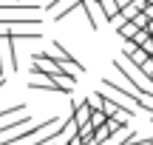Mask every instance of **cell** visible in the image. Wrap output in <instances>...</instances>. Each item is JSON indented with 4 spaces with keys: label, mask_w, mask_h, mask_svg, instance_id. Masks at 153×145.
<instances>
[{
    "label": "cell",
    "mask_w": 153,
    "mask_h": 145,
    "mask_svg": "<svg viewBox=\"0 0 153 145\" xmlns=\"http://www.w3.org/2000/svg\"><path fill=\"white\" fill-rule=\"evenodd\" d=\"M37 3H43V6H45V3H54V0H37Z\"/></svg>",
    "instance_id": "16"
},
{
    "label": "cell",
    "mask_w": 153,
    "mask_h": 145,
    "mask_svg": "<svg viewBox=\"0 0 153 145\" xmlns=\"http://www.w3.org/2000/svg\"><path fill=\"white\" fill-rule=\"evenodd\" d=\"M76 6H82V0H54V3H45L43 9L45 11H54V20L60 23V20H65V17L71 14Z\"/></svg>",
    "instance_id": "6"
},
{
    "label": "cell",
    "mask_w": 153,
    "mask_h": 145,
    "mask_svg": "<svg viewBox=\"0 0 153 145\" xmlns=\"http://www.w3.org/2000/svg\"><path fill=\"white\" fill-rule=\"evenodd\" d=\"M68 145H85V142H82V140H79V134H76V137H74V140L68 142Z\"/></svg>",
    "instance_id": "14"
},
{
    "label": "cell",
    "mask_w": 153,
    "mask_h": 145,
    "mask_svg": "<svg viewBox=\"0 0 153 145\" xmlns=\"http://www.w3.org/2000/svg\"><path fill=\"white\" fill-rule=\"evenodd\" d=\"M116 3H119L122 9H125V6H128V3H133V0H116Z\"/></svg>",
    "instance_id": "15"
},
{
    "label": "cell",
    "mask_w": 153,
    "mask_h": 145,
    "mask_svg": "<svg viewBox=\"0 0 153 145\" xmlns=\"http://www.w3.org/2000/svg\"><path fill=\"white\" fill-rule=\"evenodd\" d=\"M136 31H139V26H136L133 20H125V23H119V26H116V34H119L122 40H131Z\"/></svg>",
    "instance_id": "10"
},
{
    "label": "cell",
    "mask_w": 153,
    "mask_h": 145,
    "mask_svg": "<svg viewBox=\"0 0 153 145\" xmlns=\"http://www.w3.org/2000/svg\"><path fill=\"white\" fill-rule=\"evenodd\" d=\"M125 57H128V60L133 63V66H142V63L148 60L150 54H148V51L142 49V46H131V43H128V49H125Z\"/></svg>",
    "instance_id": "9"
},
{
    "label": "cell",
    "mask_w": 153,
    "mask_h": 145,
    "mask_svg": "<svg viewBox=\"0 0 153 145\" xmlns=\"http://www.w3.org/2000/svg\"><path fill=\"white\" fill-rule=\"evenodd\" d=\"M82 9H85V14H88V26L97 31L99 28V23L102 20H108L105 17V9H102V3L99 0H82Z\"/></svg>",
    "instance_id": "7"
},
{
    "label": "cell",
    "mask_w": 153,
    "mask_h": 145,
    "mask_svg": "<svg viewBox=\"0 0 153 145\" xmlns=\"http://www.w3.org/2000/svg\"><path fill=\"white\" fill-rule=\"evenodd\" d=\"M88 123H91L94 128H99V125H105V123H108V114H105L102 108H94V111H91V120H88Z\"/></svg>",
    "instance_id": "11"
},
{
    "label": "cell",
    "mask_w": 153,
    "mask_h": 145,
    "mask_svg": "<svg viewBox=\"0 0 153 145\" xmlns=\"http://www.w3.org/2000/svg\"><path fill=\"white\" fill-rule=\"evenodd\" d=\"M28 88H37V91H54V94H68V91L62 88L60 83H57V77L43 74V71H31V77H28Z\"/></svg>",
    "instance_id": "4"
},
{
    "label": "cell",
    "mask_w": 153,
    "mask_h": 145,
    "mask_svg": "<svg viewBox=\"0 0 153 145\" xmlns=\"http://www.w3.org/2000/svg\"><path fill=\"white\" fill-rule=\"evenodd\" d=\"M131 20L136 23L139 28H148V23H150V17H148V11H136V14H133Z\"/></svg>",
    "instance_id": "13"
},
{
    "label": "cell",
    "mask_w": 153,
    "mask_h": 145,
    "mask_svg": "<svg viewBox=\"0 0 153 145\" xmlns=\"http://www.w3.org/2000/svg\"><path fill=\"white\" fill-rule=\"evenodd\" d=\"M43 3L34 6H0V20H37Z\"/></svg>",
    "instance_id": "2"
},
{
    "label": "cell",
    "mask_w": 153,
    "mask_h": 145,
    "mask_svg": "<svg viewBox=\"0 0 153 145\" xmlns=\"http://www.w3.org/2000/svg\"><path fill=\"white\" fill-rule=\"evenodd\" d=\"M91 111H94V105H91V100H82V102H76V105H71V117L76 120L79 125H85L88 120H91Z\"/></svg>",
    "instance_id": "8"
},
{
    "label": "cell",
    "mask_w": 153,
    "mask_h": 145,
    "mask_svg": "<svg viewBox=\"0 0 153 145\" xmlns=\"http://www.w3.org/2000/svg\"><path fill=\"white\" fill-rule=\"evenodd\" d=\"M148 37H150V31H148V28H139V31L133 34V37L128 40V43H131V46H142V43H145Z\"/></svg>",
    "instance_id": "12"
},
{
    "label": "cell",
    "mask_w": 153,
    "mask_h": 145,
    "mask_svg": "<svg viewBox=\"0 0 153 145\" xmlns=\"http://www.w3.org/2000/svg\"><path fill=\"white\" fill-rule=\"evenodd\" d=\"M51 54H54L57 60L65 66V71H71V74H82V71H85V66H82V63L76 60L74 54H68V51H65V46H62L60 40H51Z\"/></svg>",
    "instance_id": "5"
},
{
    "label": "cell",
    "mask_w": 153,
    "mask_h": 145,
    "mask_svg": "<svg viewBox=\"0 0 153 145\" xmlns=\"http://www.w3.org/2000/svg\"><path fill=\"white\" fill-rule=\"evenodd\" d=\"M17 71V54H14V37L0 31V74Z\"/></svg>",
    "instance_id": "3"
},
{
    "label": "cell",
    "mask_w": 153,
    "mask_h": 145,
    "mask_svg": "<svg viewBox=\"0 0 153 145\" xmlns=\"http://www.w3.org/2000/svg\"><path fill=\"white\" fill-rule=\"evenodd\" d=\"M40 23H43V17H37V20H0V31L14 40H40L37 31Z\"/></svg>",
    "instance_id": "1"
}]
</instances>
